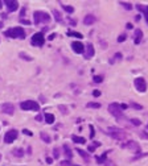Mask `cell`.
Instances as JSON below:
<instances>
[{
	"label": "cell",
	"mask_w": 148,
	"mask_h": 166,
	"mask_svg": "<svg viewBox=\"0 0 148 166\" xmlns=\"http://www.w3.org/2000/svg\"><path fill=\"white\" fill-rule=\"evenodd\" d=\"M107 134L111 136L114 140H118V141L126 140V137H127V132L122 128H118V127H108L107 128Z\"/></svg>",
	"instance_id": "6da1fadb"
},
{
	"label": "cell",
	"mask_w": 148,
	"mask_h": 166,
	"mask_svg": "<svg viewBox=\"0 0 148 166\" xmlns=\"http://www.w3.org/2000/svg\"><path fill=\"white\" fill-rule=\"evenodd\" d=\"M52 17L49 16V13L44 12V11H36L33 13V23L35 25H40V24H48L50 23Z\"/></svg>",
	"instance_id": "7a4b0ae2"
},
{
	"label": "cell",
	"mask_w": 148,
	"mask_h": 166,
	"mask_svg": "<svg viewBox=\"0 0 148 166\" xmlns=\"http://www.w3.org/2000/svg\"><path fill=\"white\" fill-rule=\"evenodd\" d=\"M4 34H6L7 37H9V38H21V40L25 38V30H24L21 27L11 28V29L6 30Z\"/></svg>",
	"instance_id": "3957f363"
},
{
	"label": "cell",
	"mask_w": 148,
	"mask_h": 166,
	"mask_svg": "<svg viewBox=\"0 0 148 166\" xmlns=\"http://www.w3.org/2000/svg\"><path fill=\"white\" fill-rule=\"evenodd\" d=\"M108 112L116 119H122L123 117V110L120 108V104H118V103H111L108 106Z\"/></svg>",
	"instance_id": "277c9868"
},
{
	"label": "cell",
	"mask_w": 148,
	"mask_h": 166,
	"mask_svg": "<svg viewBox=\"0 0 148 166\" xmlns=\"http://www.w3.org/2000/svg\"><path fill=\"white\" fill-rule=\"evenodd\" d=\"M20 107L24 111H39L40 110L39 103H36L35 100H25V102H23L20 104Z\"/></svg>",
	"instance_id": "5b68a950"
},
{
	"label": "cell",
	"mask_w": 148,
	"mask_h": 166,
	"mask_svg": "<svg viewBox=\"0 0 148 166\" xmlns=\"http://www.w3.org/2000/svg\"><path fill=\"white\" fill-rule=\"evenodd\" d=\"M133 85H135V89H136L139 92H145V90H147V82H145L144 78H141V76L135 78Z\"/></svg>",
	"instance_id": "8992f818"
},
{
	"label": "cell",
	"mask_w": 148,
	"mask_h": 166,
	"mask_svg": "<svg viewBox=\"0 0 148 166\" xmlns=\"http://www.w3.org/2000/svg\"><path fill=\"white\" fill-rule=\"evenodd\" d=\"M122 148L130 149V150H132L133 153H136V154L140 153V145H139V142H136V141H133V140H128L126 144L122 145Z\"/></svg>",
	"instance_id": "52a82bcc"
},
{
	"label": "cell",
	"mask_w": 148,
	"mask_h": 166,
	"mask_svg": "<svg viewBox=\"0 0 148 166\" xmlns=\"http://www.w3.org/2000/svg\"><path fill=\"white\" fill-rule=\"evenodd\" d=\"M31 42H32L33 46H42L44 42H45V36H44V33H41V32L35 33L33 37H32V40H31Z\"/></svg>",
	"instance_id": "ba28073f"
},
{
	"label": "cell",
	"mask_w": 148,
	"mask_h": 166,
	"mask_svg": "<svg viewBox=\"0 0 148 166\" xmlns=\"http://www.w3.org/2000/svg\"><path fill=\"white\" fill-rule=\"evenodd\" d=\"M17 136H19V132H17L16 129H9V131L6 133V136H4V142H6V144H12V142L17 138Z\"/></svg>",
	"instance_id": "9c48e42d"
},
{
	"label": "cell",
	"mask_w": 148,
	"mask_h": 166,
	"mask_svg": "<svg viewBox=\"0 0 148 166\" xmlns=\"http://www.w3.org/2000/svg\"><path fill=\"white\" fill-rule=\"evenodd\" d=\"M0 110H2V112L6 113V115H11V116H12V115L15 113V107H13L11 103H4V104H2Z\"/></svg>",
	"instance_id": "30bf717a"
},
{
	"label": "cell",
	"mask_w": 148,
	"mask_h": 166,
	"mask_svg": "<svg viewBox=\"0 0 148 166\" xmlns=\"http://www.w3.org/2000/svg\"><path fill=\"white\" fill-rule=\"evenodd\" d=\"M3 4L7 6V9H8L9 12H15V11H17V8H19V3L16 2V0H6Z\"/></svg>",
	"instance_id": "8fae6325"
},
{
	"label": "cell",
	"mask_w": 148,
	"mask_h": 166,
	"mask_svg": "<svg viewBox=\"0 0 148 166\" xmlns=\"http://www.w3.org/2000/svg\"><path fill=\"white\" fill-rule=\"evenodd\" d=\"M71 49H73V51L77 53V54H81V53L85 51V46H83V44L79 42V41H74V42H71Z\"/></svg>",
	"instance_id": "7c38bea8"
},
{
	"label": "cell",
	"mask_w": 148,
	"mask_h": 166,
	"mask_svg": "<svg viewBox=\"0 0 148 166\" xmlns=\"http://www.w3.org/2000/svg\"><path fill=\"white\" fill-rule=\"evenodd\" d=\"M85 48H86V51H85V58H86V59L93 58V57H94V54H95V49H94L93 44H90V42H89Z\"/></svg>",
	"instance_id": "4fadbf2b"
},
{
	"label": "cell",
	"mask_w": 148,
	"mask_h": 166,
	"mask_svg": "<svg viewBox=\"0 0 148 166\" xmlns=\"http://www.w3.org/2000/svg\"><path fill=\"white\" fill-rule=\"evenodd\" d=\"M141 40H143V30L141 29H135V32H133V42H135V45H139L141 42Z\"/></svg>",
	"instance_id": "5bb4252c"
},
{
	"label": "cell",
	"mask_w": 148,
	"mask_h": 166,
	"mask_svg": "<svg viewBox=\"0 0 148 166\" xmlns=\"http://www.w3.org/2000/svg\"><path fill=\"white\" fill-rule=\"evenodd\" d=\"M95 21H97V17L93 16V15H87V16L83 19V24H85V25H93Z\"/></svg>",
	"instance_id": "9a60e30c"
},
{
	"label": "cell",
	"mask_w": 148,
	"mask_h": 166,
	"mask_svg": "<svg viewBox=\"0 0 148 166\" xmlns=\"http://www.w3.org/2000/svg\"><path fill=\"white\" fill-rule=\"evenodd\" d=\"M75 152H77V153H78V154H79L86 162H90V155H89L85 150H82V149H75Z\"/></svg>",
	"instance_id": "2e32d148"
},
{
	"label": "cell",
	"mask_w": 148,
	"mask_h": 166,
	"mask_svg": "<svg viewBox=\"0 0 148 166\" xmlns=\"http://www.w3.org/2000/svg\"><path fill=\"white\" fill-rule=\"evenodd\" d=\"M64 153H65V155H66L68 159H71L73 158V152L69 148V145H64Z\"/></svg>",
	"instance_id": "e0dca14e"
},
{
	"label": "cell",
	"mask_w": 148,
	"mask_h": 166,
	"mask_svg": "<svg viewBox=\"0 0 148 166\" xmlns=\"http://www.w3.org/2000/svg\"><path fill=\"white\" fill-rule=\"evenodd\" d=\"M44 117H45V121H46L48 124H53V123H54V120H56V117H54V115H53V113H45V115H44Z\"/></svg>",
	"instance_id": "ac0fdd59"
},
{
	"label": "cell",
	"mask_w": 148,
	"mask_h": 166,
	"mask_svg": "<svg viewBox=\"0 0 148 166\" xmlns=\"http://www.w3.org/2000/svg\"><path fill=\"white\" fill-rule=\"evenodd\" d=\"M71 140H73V142H77V144H86V138L79 137V136H75V134L71 136Z\"/></svg>",
	"instance_id": "d6986e66"
},
{
	"label": "cell",
	"mask_w": 148,
	"mask_h": 166,
	"mask_svg": "<svg viewBox=\"0 0 148 166\" xmlns=\"http://www.w3.org/2000/svg\"><path fill=\"white\" fill-rule=\"evenodd\" d=\"M40 137H41V140H44V142H46V144H50V141H52V138L49 137V134H48L46 132H41V133H40Z\"/></svg>",
	"instance_id": "ffe728a7"
},
{
	"label": "cell",
	"mask_w": 148,
	"mask_h": 166,
	"mask_svg": "<svg viewBox=\"0 0 148 166\" xmlns=\"http://www.w3.org/2000/svg\"><path fill=\"white\" fill-rule=\"evenodd\" d=\"M12 154H13L15 157H23V155H24V150H23L21 148H16V149H13Z\"/></svg>",
	"instance_id": "44dd1931"
},
{
	"label": "cell",
	"mask_w": 148,
	"mask_h": 166,
	"mask_svg": "<svg viewBox=\"0 0 148 166\" xmlns=\"http://www.w3.org/2000/svg\"><path fill=\"white\" fill-rule=\"evenodd\" d=\"M19 55H20V58H21V59H25V61H33V57L28 55V54H27V53H24V51H20V53H19Z\"/></svg>",
	"instance_id": "7402d4cb"
},
{
	"label": "cell",
	"mask_w": 148,
	"mask_h": 166,
	"mask_svg": "<svg viewBox=\"0 0 148 166\" xmlns=\"http://www.w3.org/2000/svg\"><path fill=\"white\" fill-rule=\"evenodd\" d=\"M99 146H101V142H98V141H94V144H93V145H89V146H87V150L93 153V152L95 150V148H99Z\"/></svg>",
	"instance_id": "603a6c76"
},
{
	"label": "cell",
	"mask_w": 148,
	"mask_h": 166,
	"mask_svg": "<svg viewBox=\"0 0 148 166\" xmlns=\"http://www.w3.org/2000/svg\"><path fill=\"white\" fill-rule=\"evenodd\" d=\"M53 16H54V19H56L58 23H64V20H62V17H61V13H60L58 11L53 9Z\"/></svg>",
	"instance_id": "cb8c5ba5"
},
{
	"label": "cell",
	"mask_w": 148,
	"mask_h": 166,
	"mask_svg": "<svg viewBox=\"0 0 148 166\" xmlns=\"http://www.w3.org/2000/svg\"><path fill=\"white\" fill-rule=\"evenodd\" d=\"M107 153H108V152H104L101 157H97V162H98V163H104V161H106V158H107Z\"/></svg>",
	"instance_id": "d4e9b609"
},
{
	"label": "cell",
	"mask_w": 148,
	"mask_h": 166,
	"mask_svg": "<svg viewBox=\"0 0 148 166\" xmlns=\"http://www.w3.org/2000/svg\"><path fill=\"white\" fill-rule=\"evenodd\" d=\"M68 36H71V37H75V38H83V36H82L81 33H78V32H71V30L68 32Z\"/></svg>",
	"instance_id": "484cf974"
},
{
	"label": "cell",
	"mask_w": 148,
	"mask_h": 166,
	"mask_svg": "<svg viewBox=\"0 0 148 166\" xmlns=\"http://www.w3.org/2000/svg\"><path fill=\"white\" fill-rule=\"evenodd\" d=\"M119 4H120V6H123V8H124V9H128V11H131V9H132V6H131L130 3H126V2H120Z\"/></svg>",
	"instance_id": "4316f807"
},
{
	"label": "cell",
	"mask_w": 148,
	"mask_h": 166,
	"mask_svg": "<svg viewBox=\"0 0 148 166\" xmlns=\"http://www.w3.org/2000/svg\"><path fill=\"white\" fill-rule=\"evenodd\" d=\"M62 8H64L68 13H73V12H74V8H73L71 6H65V4H62Z\"/></svg>",
	"instance_id": "83f0119b"
},
{
	"label": "cell",
	"mask_w": 148,
	"mask_h": 166,
	"mask_svg": "<svg viewBox=\"0 0 148 166\" xmlns=\"http://www.w3.org/2000/svg\"><path fill=\"white\" fill-rule=\"evenodd\" d=\"M120 59H122V53H116V54H114V59H111L110 63H114L115 61H120Z\"/></svg>",
	"instance_id": "f1b7e54d"
},
{
	"label": "cell",
	"mask_w": 148,
	"mask_h": 166,
	"mask_svg": "<svg viewBox=\"0 0 148 166\" xmlns=\"http://www.w3.org/2000/svg\"><path fill=\"white\" fill-rule=\"evenodd\" d=\"M86 107H89V108H101V104L99 103H87L86 104Z\"/></svg>",
	"instance_id": "f546056e"
},
{
	"label": "cell",
	"mask_w": 148,
	"mask_h": 166,
	"mask_svg": "<svg viewBox=\"0 0 148 166\" xmlns=\"http://www.w3.org/2000/svg\"><path fill=\"white\" fill-rule=\"evenodd\" d=\"M130 106H131V107H133L135 110H143V106H141V104H137V103H133V102H131V103H130Z\"/></svg>",
	"instance_id": "4dcf8cb0"
},
{
	"label": "cell",
	"mask_w": 148,
	"mask_h": 166,
	"mask_svg": "<svg viewBox=\"0 0 148 166\" xmlns=\"http://www.w3.org/2000/svg\"><path fill=\"white\" fill-rule=\"evenodd\" d=\"M130 121H131L132 125H136V127H137V125H141V121H140L139 119H131Z\"/></svg>",
	"instance_id": "1f68e13d"
},
{
	"label": "cell",
	"mask_w": 148,
	"mask_h": 166,
	"mask_svg": "<svg viewBox=\"0 0 148 166\" xmlns=\"http://www.w3.org/2000/svg\"><path fill=\"white\" fill-rule=\"evenodd\" d=\"M102 80H103V76H101V75H95L94 76V82L95 83H101Z\"/></svg>",
	"instance_id": "d6a6232c"
},
{
	"label": "cell",
	"mask_w": 148,
	"mask_h": 166,
	"mask_svg": "<svg viewBox=\"0 0 148 166\" xmlns=\"http://www.w3.org/2000/svg\"><path fill=\"white\" fill-rule=\"evenodd\" d=\"M58 108L61 110V112H62V113H68V107H66V106L60 104V106H58Z\"/></svg>",
	"instance_id": "836d02e7"
},
{
	"label": "cell",
	"mask_w": 148,
	"mask_h": 166,
	"mask_svg": "<svg viewBox=\"0 0 148 166\" xmlns=\"http://www.w3.org/2000/svg\"><path fill=\"white\" fill-rule=\"evenodd\" d=\"M139 136H140L141 138H145V140H148V133H145V131H141V132H139Z\"/></svg>",
	"instance_id": "e575fe53"
},
{
	"label": "cell",
	"mask_w": 148,
	"mask_h": 166,
	"mask_svg": "<svg viewBox=\"0 0 148 166\" xmlns=\"http://www.w3.org/2000/svg\"><path fill=\"white\" fill-rule=\"evenodd\" d=\"M126 38H127L126 34H120V36L118 37V42H123V41H126Z\"/></svg>",
	"instance_id": "d590c367"
},
{
	"label": "cell",
	"mask_w": 148,
	"mask_h": 166,
	"mask_svg": "<svg viewBox=\"0 0 148 166\" xmlns=\"http://www.w3.org/2000/svg\"><path fill=\"white\" fill-rule=\"evenodd\" d=\"M53 157H54V158H58V157H60V150H58L57 148L53 150Z\"/></svg>",
	"instance_id": "8d00e7d4"
},
{
	"label": "cell",
	"mask_w": 148,
	"mask_h": 166,
	"mask_svg": "<svg viewBox=\"0 0 148 166\" xmlns=\"http://www.w3.org/2000/svg\"><path fill=\"white\" fill-rule=\"evenodd\" d=\"M20 23L21 24H25V25H31V21L29 20H25V19H20Z\"/></svg>",
	"instance_id": "74e56055"
},
{
	"label": "cell",
	"mask_w": 148,
	"mask_h": 166,
	"mask_svg": "<svg viewBox=\"0 0 148 166\" xmlns=\"http://www.w3.org/2000/svg\"><path fill=\"white\" fill-rule=\"evenodd\" d=\"M89 128H90V131H91V132H90V137L93 138L94 134H95V132H94V127H93V125H89Z\"/></svg>",
	"instance_id": "f35d334b"
},
{
	"label": "cell",
	"mask_w": 148,
	"mask_h": 166,
	"mask_svg": "<svg viewBox=\"0 0 148 166\" xmlns=\"http://www.w3.org/2000/svg\"><path fill=\"white\" fill-rule=\"evenodd\" d=\"M93 96H95V98L101 96V91H98V90H94V91H93Z\"/></svg>",
	"instance_id": "ab89813d"
},
{
	"label": "cell",
	"mask_w": 148,
	"mask_h": 166,
	"mask_svg": "<svg viewBox=\"0 0 148 166\" xmlns=\"http://www.w3.org/2000/svg\"><path fill=\"white\" fill-rule=\"evenodd\" d=\"M23 133L27 134V136H32V134H33V133H32L31 131H28V129H23Z\"/></svg>",
	"instance_id": "60d3db41"
},
{
	"label": "cell",
	"mask_w": 148,
	"mask_h": 166,
	"mask_svg": "<svg viewBox=\"0 0 148 166\" xmlns=\"http://www.w3.org/2000/svg\"><path fill=\"white\" fill-rule=\"evenodd\" d=\"M144 17H145V23L148 24V8H147V11L144 12Z\"/></svg>",
	"instance_id": "b9f144b4"
},
{
	"label": "cell",
	"mask_w": 148,
	"mask_h": 166,
	"mask_svg": "<svg viewBox=\"0 0 148 166\" xmlns=\"http://www.w3.org/2000/svg\"><path fill=\"white\" fill-rule=\"evenodd\" d=\"M61 163H62V166H70V162L69 161H62Z\"/></svg>",
	"instance_id": "7bdbcfd3"
},
{
	"label": "cell",
	"mask_w": 148,
	"mask_h": 166,
	"mask_svg": "<svg viewBox=\"0 0 148 166\" xmlns=\"http://www.w3.org/2000/svg\"><path fill=\"white\" fill-rule=\"evenodd\" d=\"M126 28H127V29H132L133 27H132V24H130V23H127V25H126Z\"/></svg>",
	"instance_id": "ee69618b"
},
{
	"label": "cell",
	"mask_w": 148,
	"mask_h": 166,
	"mask_svg": "<svg viewBox=\"0 0 148 166\" xmlns=\"http://www.w3.org/2000/svg\"><path fill=\"white\" fill-rule=\"evenodd\" d=\"M120 108H122V110H127L128 106H127V104H120Z\"/></svg>",
	"instance_id": "f6af8a7d"
},
{
	"label": "cell",
	"mask_w": 148,
	"mask_h": 166,
	"mask_svg": "<svg viewBox=\"0 0 148 166\" xmlns=\"http://www.w3.org/2000/svg\"><path fill=\"white\" fill-rule=\"evenodd\" d=\"M70 24H71V25H75V24H77V20H73V19H70Z\"/></svg>",
	"instance_id": "bcb514c9"
},
{
	"label": "cell",
	"mask_w": 148,
	"mask_h": 166,
	"mask_svg": "<svg viewBox=\"0 0 148 166\" xmlns=\"http://www.w3.org/2000/svg\"><path fill=\"white\" fill-rule=\"evenodd\" d=\"M36 120H37V121H41V120H42V116H41V115L36 116Z\"/></svg>",
	"instance_id": "7dc6e473"
},
{
	"label": "cell",
	"mask_w": 148,
	"mask_h": 166,
	"mask_svg": "<svg viewBox=\"0 0 148 166\" xmlns=\"http://www.w3.org/2000/svg\"><path fill=\"white\" fill-rule=\"evenodd\" d=\"M46 162H48V163H52V162H53V159H52L50 157H48V158H46Z\"/></svg>",
	"instance_id": "c3c4849f"
},
{
	"label": "cell",
	"mask_w": 148,
	"mask_h": 166,
	"mask_svg": "<svg viewBox=\"0 0 148 166\" xmlns=\"http://www.w3.org/2000/svg\"><path fill=\"white\" fill-rule=\"evenodd\" d=\"M140 19H141V16H140V15H137V16L135 17V20H136V21H140Z\"/></svg>",
	"instance_id": "681fc988"
},
{
	"label": "cell",
	"mask_w": 148,
	"mask_h": 166,
	"mask_svg": "<svg viewBox=\"0 0 148 166\" xmlns=\"http://www.w3.org/2000/svg\"><path fill=\"white\" fill-rule=\"evenodd\" d=\"M2 7H3V3H2V2H0V9H2Z\"/></svg>",
	"instance_id": "f907efd6"
},
{
	"label": "cell",
	"mask_w": 148,
	"mask_h": 166,
	"mask_svg": "<svg viewBox=\"0 0 148 166\" xmlns=\"http://www.w3.org/2000/svg\"><path fill=\"white\" fill-rule=\"evenodd\" d=\"M2 27H3V23H2V21H0V28H2Z\"/></svg>",
	"instance_id": "816d5d0a"
},
{
	"label": "cell",
	"mask_w": 148,
	"mask_h": 166,
	"mask_svg": "<svg viewBox=\"0 0 148 166\" xmlns=\"http://www.w3.org/2000/svg\"><path fill=\"white\" fill-rule=\"evenodd\" d=\"M0 158H2V154H0Z\"/></svg>",
	"instance_id": "f5cc1de1"
},
{
	"label": "cell",
	"mask_w": 148,
	"mask_h": 166,
	"mask_svg": "<svg viewBox=\"0 0 148 166\" xmlns=\"http://www.w3.org/2000/svg\"><path fill=\"white\" fill-rule=\"evenodd\" d=\"M74 166H77V165H74Z\"/></svg>",
	"instance_id": "db71d44e"
}]
</instances>
